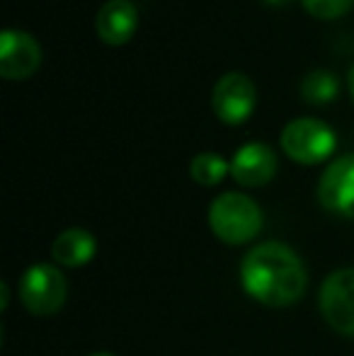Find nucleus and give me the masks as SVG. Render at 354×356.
Listing matches in <instances>:
<instances>
[{"mask_svg":"<svg viewBox=\"0 0 354 356\" xmlns=\"http://www.w3.org/2000/svg\"><path fill=\"white\" fill-rule=\"evenodd\" d=\"M241 284L250 298L269 308H287L306 293L301 257L284 243H260L243 257Z\"/></svg>","mask_w":354,"mask_h":356,"instance_id":"nucleus-1","label":"nucleus"},{"mask_svg":"<svg viewBox=\"0 0 354 356\" xmlns=\"http://www.w3.org/2000/svg\"><path fill=\"white\" fill-rule=\"evenodd\" d=\"M262 211L248 194L223 192L209 207V225L226 245H246L262 230Z\"/></svg>","mask_w":354,"mask_h":356,"instance_id":"nucleus-2","label":"nucleus"},{"mask_svg":"<svg viewBox=\"0 0 354 356\" xmlns=\"http://www.w3.org/2000/svg\"><path fill=\"white\" fill-rule=\"evenodd\" d=\"M335 145V131L321 119H293L282 131V150L301 165L323 163L332 155Z\"/></svg>","mask_w":354,"mask_h":356,"instance_id":"nucleus-3","label":"nucleus"},{"mask_svg":"<svg viewBox=\"0 0 354 356\" xmlns=\"http://www.w3.org/2000/svg\"><path fill=\"white\" fill-rule=\"evenodd\" d=\"M68 296V284L61 269L54 264H34L22 274L19 300L32 315H54L61 310Z\"/></svg>","mask_w":354,"mask_h":356,"instance_id":"nucleus-4","label":"nucleus"},{"mask_svg":"<svg viewBox=\"0 0 354 356\" xmlns=\"http://www.w3.org/2000/svg\"><path fill=\"white\" fill-rule=\"evenodd\" d=\"M257 92L255 83L243 73H226L218 78L211 92V109L223 124L238 127L255 112Z\"/></svg>","mask_w":354,"mask_h":356,"instance_id":"nucleus-5","label":"nucleus"},{"mask_svg":"<svg viewBox=\"0 0 354 356\" xmlns=\"http://www.w3.org/2000/svg\"><path fill=\"white\" fill-rule=\"evenodd\" d=\"M318 303L325 323L335 332L354 337V267L332 272L321 286Z\"/></svg>","mask_w":354,"mask_h":356,"instance_id":"nucleus-6","label":"nucleus"},{"mask_svg":"<svg viewBox=\"0 0 354 356\" xmlns=\"http://www.w3.org/2000/svg\"><path fill=\"white\" fill-rule=\"evenodd\" d=\"M318 202L325 211L354 218V153L332 160L318 182Z\"/></svg>","mask_w":354,"mask_h":356,"instance_id":"nucleus-7","label":"nucleus"},{"mask_svg":"<svg viewBox=\"0 0 354 356\" xmlns=\"http://www.w3.org/2000/svg\"><path fill=\"white\" fill-rule=\"evenodd\" d=\"M42 66V47L22 29H5L0 34V75L5 80H24Z\"/></svg>","mask_w":354,"mask_h":356,"instance_id":"nucleus-8","label":"nucleus"},{"mask_svg":"<svg viewBox=\"0 0 354 356\" xmlns=\"http://www.w3.org/2000/svg\"><path fill=\"white\" fill-rule=\"evenodd\" d=\"M277 172V155L265 143H246L231 160V175L243 187H265Z\"/></svg>","mask_w":354,"mask_h":356,"instance_id":"nucleus-9","label":"nucleus"},{"mask_svg":"<svg viewBox=\"0 0 354 356\" xmlns=\"http://www.w3.org/2000/svg\"><path fill=\"white\" fill-rule=\"evenodd\" d=\"M138 10L131 0H109L95 17V32L109 47H122L136 34Z\"/></svg>","mask_w":354,"mask_h":356,"instance_id":"nucleus-10","label":"nucleus"},{"mask_svg":"<svg viewBox=\"0 0 354 356\" xmlns=\"http://www.w3.org/2000/svg\"><path fill=\"white\" fill-rule=\"evenodd\" d=\"M97 250V240L86 228H68L54 240L51 245V257L63 267H83L95 257Z\"/></svg>","mask_w":354,"mask_h":356,"instance_id":"nucleus-11","label":"nucleus"},{"mask_svg":"<svg viewBox=\"0 0 354 356\" xmlns=\"http://www.w3.org/2000/svg\"><path fill=\"white\" fill-rule=\"evenodd\" d=\"M340 83L330 71H311L301 83V97L308 104H328L337 97Z\"/></svg>","mask_w":354,"mask_h":356,"instance_id":"nucleus-12","label":"nucleus"},{"mask_svg":"<svg viewBox=\"0 0 354 356\" xmlns=\"http://www.w3.org/2000/svg\"><path fill=\"white\" fill-rule=\"evenodd\" d=\"M228 172H231V163H226L218 153H199L189 163V175L202 187H214Z\"/></svg>","mask_w":354,"mask_h":356,"instance_id":"nucleus-13","label":"nucleus"},{"mask_svg":"<svg viewBox=\"0 0 354 356\" xmlns=\"http://www.w3.org/2000/svg\"><path fill=\"white\" fill-rule=\"evenodd\" d=\"M303 8L318 19H337L352 10L354 0H301Z\"/></svg>","mask_w":354,"mask_h":356,"instance_id":"nucleus-14","label":"nucleus"},{"mask_svg":"<svg viewBox=\"0 0 354 356\" xmlns=\"http://www.w3.org/2000/svg\"><path fill=\"white\" fill-rule=\"evenodd\" d=\"M350 92H352V99H354V66L350 71Z\"/></svg>","mask_w":354,"mask_h":356,"instance_id":"nucleus-15","label":"nucleus"},{"mask_svg":"<svg viewBox=\"0 0 354 356\" xmlns=\"http://www.w3.org/2000/svg\"><path fill=\"white\" fill-rule=\"evenodd\" d=\"M265 3H267V5H284L287 0H265Z\"/></svg>","mask_w":354,"mask_h":356,"instance_id":"nucleus-16","label":"nucleus"},{"mask_svg":"<svg viewBox=\"0 0 354 356\" xmlns=\"http://www.w3.org/2000/svg\"><path fill=\"white\" fill-rule=\"evenodd\" d=\"M90 356H114V354H109V352H97V354H90Z\"/></svg>","mask_w":354,"mask_h":356,"instance_id":"nucleus-17","label":"nucleus"}]
</instances>
